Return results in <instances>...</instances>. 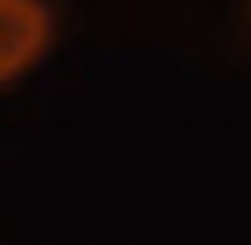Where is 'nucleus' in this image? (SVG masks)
<instances>
[{
	"instance_id": "nucleus-1",
	"label": "nucleus",
	"mask_w": 251,
	"mask_h": 245,
	"mask_svg": "<svg viewBox=\"0 0 251 245\" xmlns=\"http://www.w3.org/2000/svg\"><path fill=\"white\" fill-rule=\"evenodd\" d=\"M51 34H57V23H51L46 0H0V86L29 74L46 57Z\"/></svg>"
}]
</instances>
